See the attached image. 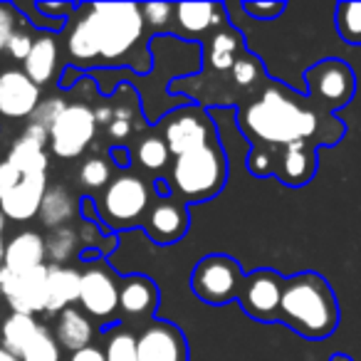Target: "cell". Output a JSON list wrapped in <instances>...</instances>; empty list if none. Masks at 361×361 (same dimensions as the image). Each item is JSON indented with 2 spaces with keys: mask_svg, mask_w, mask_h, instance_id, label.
<instances>
[{
  "mask_svg": "<svg viewBox=\"0 0 361 361\" xmlns=\"http://www.w3.org/2000/svg\"><path fill=\"white\" fill-rule=\"evenodd\" d=\"M82 272L65 265H47V314H60L80 302Z\"/></svg>",
  "mask_w": 361,
  "mask_h": 361,
  "instance_id": "obj_21",
  "label": "cell"
},
{
  "mask_svg": "<svg viewBox=\"0 0 361 361\" xmlns=\"http://www.w3.org/2000/svg\"><path fill=\"white\" fill-rule=\"evenodd\" d=\"M282 290H285V277L275 270H257L245 275L240 290V305L252 319L272 322L280 317Z\"/></svg>",
  "mask_w": 361,
  "mask_h": 361,
  "instance_id": "obj_11",
  "label": "cell"
},
{
  "mask_svg": "<svg viewBox=\"0 0 361 361\" xmlns=\"http://www.w3.org/2000/svg\"><path fill=\"white\" fill-rule=\"evenodd\" d=\"M307 82V99L317 109L334 114L336 109L346 106L356 94V75L344 60L326 57L319 60L305 72Z\"/></svg>",
  "mask_w": 361,
  "mask_h": 361,
  "instance_id": "obj_5",
  "label": "cell"
},
{
  "mask_svg": "<svg viewBox=\"0 0 361 361\" xmlns=\"http://www.w3.org/2000/svg\"><path fill=\"white\" fill-rule=\"evenodd\" d=\"M20 139H25V141H30V144H37V146H50V131L47 129H42V126H37V124H27V129L23 131V136Z\"/></svg>",
  "mask_w": 361,
  "mask_h": 361,
  "instance_id": "obj_44",
  "label": "cell"
},
{
  "mask_svg": "<svg viewBox=\"0 0 361 361\" xmlns=\"http://www.w3.org/2000/svg\"><path fill=\"white\" fill-rule=\"evenodd\" d=\"M40 104V87L23 70L0 72V116L25 119Z\"/></svg>",
  "mask_w": 361,
  "mask_h": 361,
  "instance_id": "obj_14",
  "label": "cell"
},
{
  "mask_svg": "<svg viewBox=\"0 0 361 361\" xmlns=\"http://www.w3.org/2000/svg\"><path fill=\"white\" fill-rule=\"evenodd\" d=\"M0 349H3V339H0Z\"/></svg>",
  "mask_w": 361,
  "mask_h": 361,
  "instance_id": "obj_52",
  "label": "cell"
},
{
  "mask_svg": "<svg viewBox=\"0 0 361 361\" xmlns=\"http://www.w3.org/2000/svg\"><path fill=\"white\" fill-rule=\"evenodd\" d=\"M111 166L109 161L99 159V156H94V159H87L85 164H82L80 169V180L82 186L90 188V191H99V188L109 186L111 183Z\"/></svg>",
  "mask_w": 361,
  "mask_h": 361,
  "instance_id": "obj_33",
  "label": "cell"
},
{
  "mask_svg": "<svg viewBox=\"0 0 361 361\" xmlns=\"http://www.w3.org/2000/svg\"><path fill=\"white\" fill-rule=\"evenodd\" d=\"M159 307V287L144 275H129L119 285V310L131 319H149Z\"/></svg>",
  "mask_w": 361,
  "mask_h": 361,
  "instance_id": "obj_20",
  "label": "cell"
},
{
  "mask_svg": "<svg viewBox=\"0 0 361 361\" xmlns=\"http://www.w3.org/2000/svg\"><path fill=\"white\" fill-rule=\"evenodd\" d=\"M80 305L82 312L94 319H111V314L119 310V282L106 265L97 262L82 272Z\"/></svg>",
  "mask_w": 361,
  "mask_h": 361,
  "instance_id": "obj_12",
  "label": "cell"
},
{
  "mask_svg": "<svg viewBox=\"0 0 361 361\" xmlns=\"http://www.w3.org/2000/svg\"><path fill=\"white\" fill-rule=\"evenodd\" d=\"M262 77H265V72H262L260 60L252 57V55H247V52L238 57V62L231 70V80L235 82L238 87H252V85H257Z\"/></svg>",
  "mask_w": 361,
  "mask_h": 361,
  "instance_id": "obj_34",
  "label": "cell"
},
{
  "mask_svg": "<svg viewBox=\"0 0 361 361\" xmlns=\"http://www.w3.org/2000/svg\"><path fill=\"white\" fill-rule=\"evenodd\" d=\"M238 124L252 141V146H265L275 156L292 144L334 146L344 139L346 126L334 114L317 109L307 97L270 82L255 102L240 109Z\"/></svg>",
  "mask_w": 361,
  "mask_h": 361,
  "instance_id": "obj_1",
  "label": "cell"
},
{
  "mask_svg": "<svg viewBox=\"0 0 361 361\" xmlns=\"http://www.w3.org/2000/svg\"><path fill=\"white\" fill-rule=\"evenodd\" d=\"M243 11L247 16H252L255 20H275L282 13L287 11L285 3H265V0H257V3H243Z\"/></svg>",
  "mask_w": 361,
  "mask_h": 361,
  "instance_id": "obj_42",
  "label": "cell"
},
{
  "mask_svg": "<svg viewBox=\"0 0 361 361\" xmlns=\"http://www.w3.org/2000/svg\"><path fill=\"white\" fill-rule=\"evenodd\" d=\"M47 245V257H50V265H65L67 260H72L77 250V233L72 228H57L50 235L45 238Z\"/></svg>",
  "mask_w": 361,
  "mask_h": 361,
  "instance_id": "obj_31",
  "label": "cell"
},
{
  "mask_svg": "<svg viewBox=\"0 0 361 361\" xmlns=\"http://www.w3.org/2000/svg\"><path fill=\"white\" fill-rule=\"evenodd\" d=\"M141 13H144L146 25H151L154 30H164L176 16V6L171 3H149V6H141Z\"/></svg>",
  "mask_w": 361,
  "mask_h": 361,
  "instance_id": "obj_39",
  "label": "cell"
},
{
  "mask_svg": "<svg viewBox=\"0 0 361 361\" xmlns=\"http://www.w3.org/2000/svg\"><path fill=\"white\" fill-rule=\"evenodd\" d=\"M275 166H277V156L272 154L270 149H265V146H252L250 156H247V169H250L252 176H260V178L272 176L275 173Z\"/></svg>",
  "mask_w": 361,
  "mask_h": 361,
  "instance_id": "obj_38",
  "label": "cell"
},
{
  "mask_svg": "<svg viewBox=\"0 0 361 361\" xmlns=\"http://www.w3.org/2000/svg\"><path fill=\"white\" fill-rule=\"evenodd\" d=\"M317 146L314 144H292L280 151L275 166V176L290 188L307 186L317 173Z\"/></svg>",
  "mask_w": 361,
  "mask_h": 361,
  "instance_id": "obj_17",
  "label": "cell"
},
{
  "mask_svg": "<svg viewBox=\"0 0 361 361\" xmlns=\"http://www.w3.org/2000/svg\"><path fill=\"white\" fill-rule=\"evenodd\" d=\"M99 37V62L104 67L129 65L146 75V67L136 60V47L144 40V13L136 3H90Z\"/></svg>",
  "mask_w": 361,
  "mask_h": 361,
  "instance_id": "obj_3",
  "label": "cell"
},
{
  "mask_svg": "<svg viewBox=\"0 0 361 361\" xmlns=\"http://www.w3.org/2000/svg\"><path fill=\"white\" fill-rule=\"evenodd\" d=\"M77 211V203L75 196L67 191L65 186H50L42 198V206H40V223L50 231H57V228H65L67 221H72Z\"/></svg>",
  "mask_w": 361,
  "mask_h": 361,
  "instance_id": "obj_26",
  "label": "cell"
},
{
  "mask_svg": "<svg viewBox=\"0 0 361 361\" xmlns=\"http://www.w3.org/2000/svg\"><path fill=\"white\" fill-rule=\"evenodd\" d=\"M226 156L216 141V144H208L203 149L176 156L169 183L183 201L201 203L221 193V188L226 186Z\"/></svg>",
  "mask_w": 361,
  "mask_h": 361,
  "instance_id": "obj_4",
  "label": "cell"
},
{
  "mask_svg": "<svg viewBox=\"0 0 361 361\" xmlns=\"http://www.w3.org/2000/svg\"><path fill=\"white\" fill-rule=\"evenodd\" d=\"M47 260V245L45 238L35 231H23L13 235L6 245V255H3V265L13 272V275H25L30 270L42 267Z\"/></svg>",
  "mask_w": 361,
  "mask_h": 361,
  "instance_id": "obj_19",
  "label": "cell"
},
{
  "mask_svg": "<svg viewBox=\"0 0 361 361\" xmlns=\"http://www.w3.org/2000/svg\"><path fill=\"white\" fill-rule=\"evenodd\" d=\"M169 146H166L164 136H144L136 146V159L146 171H161L169 164Z\"/></svg>",
  "mask_w": 361,
  "mask_h": 361,
  "instance_id": "obj_32",
  "label": "cell"
},
{
  "mask_svg": "<svg viewBox=\"0 0 361 361\" xmlns=\"http://www.w3.org/2000/svg\"><path fill=\"white\" fill-rule=\"evenodd\" d=\"M176 23L188 35H201L226 23V8L218 3H180L176 6Z\"/></svg>",
  "mask_w": 361,
  "mask_h": 361,
  "instance_id": "obj_24",
  "label": "cell"
},
{
  "mask_svg": "<svg viewBox=\"0 0 361 361\" xmlns=\"http://www.w3.org/2000/svg\"><path fill=\"white\" fill-rule=\"evenodd\" d=\"M106 361H139L136 359V336L129 331H114L104 349Z\"/></svg>",
  "mask_w": 361,
  "mask_h": 361,
  "instance_id": "obj_35",
  "label": "cell"
},
{
  "mask_svg": "<svg viewBox=\"0 0 361 361\" xmlns=\"http://www.w3.org/2000/svg\"><path fill=\"white\" fill-rule=\"evenodd\" d=\"M67 55L72 67H94L99 62V37H97L94 16L90 6H80L67 32Z\"/></svg>",
  "mask_w": 361,
  "mask_h": 361,
  "instance_id": "obj_16",
  "label": "cell"
},
{
  "mask_svg": "<svg viewBox=\"0 0 361 361\" xmlns=\"http://www.w3.org/2000/svg\"><path fill=\"white\" fill-rule=\"evenodd\" d=\"M0 292L13 314H42L47 312V265L25 275H13L6 265H0Z\"/></svg>",
  "mask_w": 361,
  "mask_h": 361,
  "instance_id": "obj_10",
  "label": "cell"
},
{
  "mask_svg": "<svg viewBox=\"0 0 361 361\" xmlns=\"http://www.w3.org/2000/svg\"><path fill=\"white\" fill-rule=\"evenodd\" d=\"M20 20H23V16L16 11V6L0 3V52H6L8 42H11L13 32L18 30V23Z\"/></svg>",
  "mask_w": 361,
  "mask_h": 361,
  "instance_id": "obj_40",
  "label": "cell"
},
{
  "mask_svg": "<svg viewBox=\"0 0 361 361\" xmlns=\"http://www.w3.org/2000/svg\"><path fill=\"white\" fill-rule=\"evenodd\" d=\"M329 361H354V359L349 354H344V351H336V354L329 356Z\"/></svg>",
  "mask_w": 361,
  "mask_h": 361,
  "instance_id": "obj_51",
  "label": "cell"
},
{
  "mask_svg": "<svg viewBox=\"0 0 361 361\" xmlns=\"http://www.w3.org/2000/svg\"><path fill=\"white\" fill-rule=\"evenodd\" d=\"M70 361H106L104 351H99L97 346H87V349L82 351H75V354L70 356Z\"/></svg>",
  "mask_w": 361,
  "mask_h": 361,
  "instance_id": "obj_46",
  "label": "cell"
},
{
  "mask_svg": "<svg viewBox=\"0 0 361 361\" xmlns=\"http://www.w3.org/2000/svg\"><path fill=\"white\" fill-rule=\"evenodd\" d=\"M240 55H245V45L243 35L233 27L218 30L208 42V62L216 72H231Z\"/></svg>",
  "mask_w": 361,
  "mask_h": 361,
  "instance_id": "obj_25",
  "label": "cell"
},
{
  "mask_svg": "<svg viewBox=\"0 0 361 361\" xmlns=\"http://www.w3.org/2000/svg\"><path fill=\"white\" fill-rule=\"evenodd\" d=\"M55 339L62 349L75 354V351H82V349H87V346H92L94 326H92L90 317H87L85 312L77 310V307H70V310L57 314Z\"/></svg>",
  "mask_w": 361,
  "mask_h": 361,
  "instance_id": "obj_22",
  "label": "cell"
},
{
  "mask_svg": "<svg viewBox=\"0 0 361 361\" xmlns=\"http://www.w3.org/2000/svg\"><path fill=\"white\" fill-rule=\"evenodd\" d=\"M139 361H188V346L183 331L169 322H154L136 336Z\"/></svg>",
  "mask_w": 361,
  "mask_h": 361,
  "instance_id": "obj_13",
  "label": "cell"
},
{
  "mask_svg": "<svg viewBox=\"0 0 361 361\" xmlns=\"http://www.w3.org/2000/svg\"><path fill=\"white\" fill-rule=\"evenodd\" d=\"M109 129V136L114 141H121L134 131V106L124 104V102H116L114 104V119L106 126Z\"/></svg>",
  "mask_w": 361,
  "mask_h": 361,
  "instance_id": "obj_37",
  "label": "cell"
},
{
  "mask_svg": "<svg viewBox=\"0 0 361 361\" xmlns=\"http://www.w3.org/2000/svg\"><path fill=\"white\" fill-rule=\"evenodd\" d=\"M82 77V70H77V67H67L65 72H62V77H60V87L62 90H70V87H75L77 85V80Z\"/></svg>",
  "mask_w": 361,
  "mask_h": 361,
  "instance_id": "obj_47",
  "label": "cell"
},
{
  "mask_svg": "<svg viewBox=\"0 0 361 361\" xmlns=\"http://www.w3.org/2000/svg\"><path fill=\"white\" fill-rule=\"evenodd\" d=\"M334 25L346 45L361 47V3H339Z\"/></svg>",
  "mask_w": 361,
  "mask_h": 361,
  "instance_id": "obj_29",
  "label": "cell"
},
{
  "mask_svg": "<svg viewBox=\"0 0 361 361\" xmlns=\"http://www.w3.org/2000/svg\"><path fill=\"white\" fill-rule=\"evenodd\" d=\"M57 60H60V47H57L55 35L52 32H42V35H37L27 60L23 62V72L42 90L55 77Z\"/></svg>",
  "mask_w": 361,
  "mask_h": 361,
  "instance_id": "obj_23",
  "label": "cell"
},
{
  "mask_svg": "<svg viewBox=\"0 0 361 361\" xmlns=\"http://www.w3.org/2000/svg\"><path fill=\"white\" fill-rule=\"evenodd\" d=\"M6 216L0 213V262H3V255H6Z\"/></svg>",
  "mask_w": 361,
  "mask_h": 361,
  "instance_id": "obj_49",
  "label": "cell"
},
{
  "mask_svg": "<svg viewBox=\"0 0 361 361\" xmlns=\"http://www.w3.org/2000/svg\"><path fill=\"white\" fill-rule=\"evenodd\" d=\"M65 109H67V102L62 99V97H47V99H40L37 109L32 111V116H30V124H37V126H42V129L50 131L52 124L60 119V114Z\"/></svg>",
  "mask_w": 361,
  "mask_h": 361,
  "instance_id": "obj_36",
  "label": "cell"
},
{
  "mask_svg": "<svg viewBox=\"0 0 361 361\" xmlns=\"http://www.w3.org/2000/svg\"><path fill=\"white\" fill-rule=\"evenodd\" d=\"M109 156L119 169H126V166H129V149H124V146H114V149L109 151Z\"/></svg>",
  "mask_w": 361,
  "mask_h": 361,
  "instance_id": "obj_48",
  "label": "cell"
},
{
  "mask_svg": "<svg viewBox=\"0 0 361 361\" xmlns=\"http://www.w3.org/2000/svg\"><path fill=\"white\" fill-rule=\"evenodd\" d=\"M37 319L27 314H11L3 322L0 329V339H3V349H8L11 354L20 356L25 351V346L30 344V339L37 331Z\"/></svg>",
  "mask_w": 361,
  "mask_h": 361,
  "instance_id": "obj_28",
  "label": "cell"
},
{
  "mask_svg": "<svg viewBox=\"0 0 361 361\" xmlns=\"http://www.w3.org/2000/svg\"><path fill=\"white\" fill-rule=\"evenodd\" d=\"M0 361H23V359L16 354H11L8 349H0Z\"/></svg>",
  "mask_w": 361,
  "mask_h": 361,
  "instance_id": "obj_50",
  "label": "cell"
},
{
  "mask_svg": "<svg viewBox=\"0 0 361 361\" xmlns=\"http://www.w3.org/2000/svg\"><path fill=\"white\" fill-rule=\"evenodd\" d=\"M97 134L94 109L90 104H67L50 129V151L57 159H77Z\"/></svg>",
  "mask_w": 361,
  "mask_h": 361,
  "instance_id": "obj_9",
  "label": "cell"
},
{
  "mask_svg": "<svg viewBox=\"0 0 361 361\" xmlns=\"http://www.w3.org/2000/svg\"><path fill=\"white\" fill-rule=\"evenodd\" d=\"M151 203V188L136 173H121L104 188L99 213L111 228H129L144 218Z\"/></svg>",
  "mask_w": 361,
  "mask_h": 361,
  "instance_id": "obj_6",
  "label": "cell"
},
{
  "mask_svg": "<svg viewBox=\"0 0 361 361\" xmlns=\"http://www.w3.org/2000/svg\"><path fill=\"white\" fill-rule=\"evenodd\" d=\"M8 164H13L23 176H47V169H50V156L42 146L30 144L25 139H18L16 144L11 146L6 156Z\"/></svg>",
  "mask_w": 361,
  "mask_h": 361,
  "instance_id": "obj_27",
  "label": "cell"
},
{
  "mask_svg": "<svg viewBox=\"0 0 361 361\" xmlns=\"http://www.w3.org/2000/svg\"><path fill=\"white\" fill-rule=\"evenodd\" d=\"M20 359L23 361H60V344H57L55 334H52L45 324H40L35 336L30 339V344H27L25 351L20 354Z\"/></svg>",
  "mask_w": 361,
  "mask_h": 361,
  "instance_id": "obj_30",
  "label": "cell"
},
{
  "mask_svg": "<svg viewBox=\"0 0 361 361\" xmlns=\"http://www.w3.org/2000/svg\"><path fill=\"white\" fill-rule=\"evenodd\" d=\"M149 235L156 243H176L186 235L188 231V211L180 201L173 198H161L149 211Z\"/></svg>",
  "mask_w": 361,
  "mask_h": 361,
  "instance_id": "obj_18",
  "label": "cell"
},
{
  "mask_svg": "<svg viewBox=\"0 0 361 361\" xmlns=\"http://www.w3.org/2000/svg\"><path fill=\"white\" fill-rule=\"evenodd\" d=\"M20 180H23V173L16 169V166L8 164L6 159L0 161V196H3V193H8L11 188H16Z\"/></svg>",
  "mask_w": 361,
  "mask_h": 361,
  "instance_id": "obj_43",
  "label": "cell"
},
{
  "mask_svg": "<svg viewBox=\"0 0 361 361\" xmlns=\"http://www.w3.org/2000/svg\"><path fill=\"white\" fill-rule=\"evenodd\" d=\"M164 141L171 154L183 156L188 151L216 144V126L201 106L180 104L178 109L169 111V116H166Z\"/></svg>",
  "mask_w": 361,
  "mask_h": 361,
  "instance_id": "obj_8",
  "label": "cell"
},
{
  "mask_svg": "<svg viewBox=\"0 0 361 361\" xmlns=\"http://www.w3.org/2000/svg\"><path fill=\"white\" fill-rule=\"evenodd\" d=\"M47 188V176H23L16 188L0 196V213L16 223L30 221L40 213Z\"/></svg>",
  "mask_w": 361,
  "mask_h": 361,
  "instance_id": "obj_15",
  "label": "cell"
},
{
  "mask_svg": "<svg viewBox=\"0 0 361 361\" xmlns=\"http://www.w3.org/2000/svg\"><path fill=\"white\" fill-rule=\"evenodd\" d=\"M32 45H35V37L30 35V32L25 30V27H18L16 32H13L11 42H8L6 52L13 57L16 62H25L27 55L32 52Z\"/></svg>",
  "mask_w": 361,
  "mask_h": 361,
  "instance_id": "obj_41",
  "label": "cell"
},
{
  "mask_svg": "<svg viewBox=\"0 0 361 361\" xmlns=\"http://www.w3.org/2000/svg\"><path fill=\"white\" fill-rule=\"evenodd\" d=\"M94 119H97V126H109L111 119H114V104L111 102H102V104L94 106Z\"/></svg>",
  "mask_w": 361,
  "mask_h": 361,
  "instance_id": "obj_45",
  "label": "cell"
},
{
  "mask_svg": "<svg viewBox=\"0 0 361 361\" xmlns=\"http://www.w3.org/2000/svg\"><path fill=\"white\" fill-rule=\"evenodd\" d=\"M277 319L305 339L319 341L339 326V302L324 277L317 272H300L285 277Z\"/></svg>",
  "mask_w": 361,
  "mask_h": 361,
  "instance_id": "obj_2",
  "label": "cell"
},
{
  "mask_svg": "<svg viewBox=\"0 0 361 361\" xmlns=\"http://www.w3.org/2000/svg\"><path fill=\"white\" fill-rule=\"evenodd\" d=\"M243 282L245 275L235 260L228 255H206L193 267L191 290L208 305H226L240 297Z\"/></svg>",
  "mask_w": 361,
  "mask_h": 361,
  "instance_id": "obj_7",
  "label": "cell"
}]
</instances>
